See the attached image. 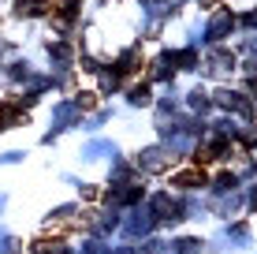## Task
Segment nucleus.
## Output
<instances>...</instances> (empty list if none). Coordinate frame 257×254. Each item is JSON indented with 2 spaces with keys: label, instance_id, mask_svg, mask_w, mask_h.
Listing matches in <instances>:
<instances>
[{
  "label": "nucleus",
  "instance_id": "nucleus-1",
  "mask_svg": "<svg viewBox=\"0 0 257 254\" xmlns=\"http://www.w3.org/2000/svg\"><path fill=\"white\" fill-rule=\"evenodd\" d=\"M49 0H19V4H15V15H19V19H34V15H45L49 12Z\"/></svg>",
  "mask_w": 257,
  "mask_h": 254
},
{
  "label": "nucleus",
  "instance_id": "nucleus-2",
  "mask_svg": "<svg viewBox=\"0 0 257 254\" xmlns=\"http://www.w3.org/2000/svg\"><path fill=\"white\" fill-rule=\"evenodd\" d=\"M231 26H235L231 12H216V15H212V23H209V38H224Z\"/></svg>",
  "mask_w": 257,
  "mask_h": 254
},
{
  "label": "nucleus",
  "instance_id": "nucleus-3",
  "mask_svg": "<svg viewBox=\"0 0 257 254\" xmlns=\"http://www.w3.org/2000/svg\"><path fill=\"white\" fill-rule=\"evenodd\" d=\"M205 71H212V75H220V71H227V67H231L235 64V60H231V52H224V49H216V52H209V60H205Z\"/></svg>",
  "mask_w": 257,
  "mask_h": 254
},
{
  "label": "nucleus",
  "instance_id": "nucleus-4",
  "mask_svg": "<svg viewBox=\"0 0 257 254\" xmlns=\"http://www.w3.org/2000/svg\"><path fill=\"white\" fill-rule=\"evenodd\" d=\"M131 101L135 105H149V86H135V90H131Z\"/></svg>",
  "mask_w": 257,
  "mask_h": 254
}]
</instances>
